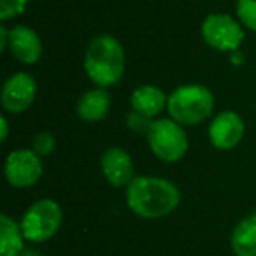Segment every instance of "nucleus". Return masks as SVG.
<instances>
[{"label":"nucleus","instance_id":"1","mask_svg":"<svg viewBox=\"0 0 256 256\" xmlns=\"http://www.w3.org/2000/svg\"><path fill=\"white\" fill-rule=\"evenodd\" d=\"M181 193L172 181L153 176H140L126 186V206L144 220L165 218L178 209Z\"/></svg>","mask_w":256,"mask_h":256},{"label":"nucleus","instance_id":"2","mask_svg":"<svg viewBox=\"0 0 256 256\" xmlns=\"http://www.w3.org/2000/svg\"><path fill=\"white\" fill-rule=\"evenodd\" d=\"M123 44L112 36H96L84 51V70L98 88H110L121 81L124 74Z\"/></svg>","mask_w":256,"mask_h":256},{"label":"nucleus","instance_id":"3","mask_svg":"<svg viewBox=\"0 0 256 256\" xmlns=\"http://www.w3.org/2000/svg\"><path fill=\"white\" fill-rule=\"evenodd\" d=\"M167 110L182 126H195L209 120L214 110V95L204 84H182L168 95Z\"/></svg>","mask_w":256,"mask_h":256},{"label":"nucleus","instance_id":"4","mask_svg":"<svg viewBox=\"0 0 256 256\" xmlns=\"http://www.w3.org/2000/svg\"><path fill=\"white\" fill-rule=\"evenodd\" d=\"M146 137L153 154L165 164H176L182 160L190 146L182 124H179L172 118L153 120Z\"/></svg>","mask_w":256,"mask_h":256},{"label":"nucleus","instance_id":"5","mask_svg":"<svg viewBox=\"0 0 256 256\" xmlns=\"http://www.w3.org/2000/svg\"><path fill=\"white\" fill-rule=\"evenodd\" d=\"M62 207L54 200L42 198L34 202L22 218V232L30 242H46L62 226Z\"/></svg>","mask_w":256,"mask_h":256},{"label":"nucleus","instance_id":"6","mask_svg":"<svg viewBox=\"0 0 256 256\" xmlns=\"http://www.w3.org/2000/svg\"><path fill=\"white\" fill-rule=\"evenodd\" d=\"M202 37L212 50L220 53H234L244 40V30L234 16L212 12L202 22Z\"/></svg>","mask_w":256,"mask_h":256},{"label":"nucleus","instance_id":"7","mask_svg":"<svg viewBox=\"0 0 256 256\" xmlns=\"http://www.w3.org/2000/svg\"><path fill=\"white\" fill-rule=\"evenodd\" d=\"M42 160L34 150L11 151L6 158V179L14 188H30L42 178Z\"/></svg>","mask_w":256,"mask_h":256},{"label":"nucleus","instance_id":"8","mask_svg":"<svg viewBox=\"0 0 256 256\" xmlns=\"http://www.w3.org/2000/svg\"><path fill=\"white\" fill-rule=\"evenodd\" d=\"M37 95V82L28 72H16L9 76L2 88V107L8 112H25Z\"/></svg>","mask_w":256,"mask_h":256},{"label":"nucleus","instance_id":"9","mask_svg":"<svg viewBox=\"0 0 256 256\" xmlns=\"http://www.w3.org/2000/svg\"><path fill=\"white\" fill-rule=\"evenodd\" d=\"M244 121L235 110H223L210 121L209 139L216 150L228 151L238 146L244 137Z\"/></svg>","mask_w":256,"mask_h":256},{"label":"nucleus","instance_id":"10","mask_svg":"<svg viewBox=\"0 0 256 256\" xmlns=\"http://www.w3.org/2000/svg\"><path fill=\"white\" fill-rule=\"evenodd\" d=\"M100 168L106 181L114 188H126L134 181L132 156L123 148H109L100 158Z\"/></svg>","mask_w":256,"mask_h":256},{"label":"nucleus","instance_id":"11","mask_svg":"<svg viewBox=\"0 0 256 256\" xmlns=\"http://www.w3.org/2000/svg\"><path fill=\"white\" fill-rule=\"evenodd\" d=\"M8 50L18 62L25 65H34L42 54V40L36 30L25 25H16L9 30Z\"/></svg>","mask_w":256,"mask_h":256},{"label":"nucleus","instance_id":"12","mask_svg":"<svg viewBox=\"0 0 256 256\" xmlns=\"http://www.w3.org/2000/svg\"><path fill=\"white\" fill-rule=\"evenodd\" d=\"M167 102L168 96L165 95L164 90L153 84L139 86V88L134 90L132 96H130V106H132L134 112L142 114V116L150 118V120H153L158 114L164 112L167 109Z\"/></svg>","mask_w":256,"mask_h":256},{"label":"nucleus","instance_id":"13","mask_svg":"<svg viewBox=\"0 0 256 256\" xmlns=\"http://www.w3.org/2000/svg\"><path fill=\"white\" fill-rule=\"evenodd\" d=\"M110 95L107 88H93L86 92L78 102V116L86 123L102 121L109 114Z\"/></svg>","mask_w":256,"mask_h":256},{"label":"nucleus","instance_id":"14","mask_svg":"<svg viewBox=\"0 0 256 256\" xmlns=\"http://www.w3.org/2000/svg\"><path fill=\"white\" fill-rule=\"evenodd\" d=\"M230 244L235 256H256V214L244 218L234 228Z\"/></svg>","mask_w":256,"mask_h":256},{"label":"nucleus","instance_id":"15","mask_svg":"<svg viewBox=\"0 0 256 256\" xmlns=\"http://www.w3.org/2000/svg\"><path fill=\"white\" fill-rule=\"evenodd\" d=\"M25 235L22 224L16 223L8 214L0 216V256H18L25 251Z\"/></svg>","mask_w":256,"mask_h":256},{"label":"nucleus","instance_id":"16","mask_svg":"<svg viewBox=\"0 0 256 256\" xmlns=\"http://www.w3.org/2000/svg\"><path fill=\"white\" fill-rule=\"evenodd\" d=\"M238 22L249 30L256 32V0H237L235 6Z\"/></svg>","mask_w":256,"mask_h":256},{"label":"nucleus","instance_id":"17","mask_svg":"<svg viewBox=\"0 0 256 256\" xmlns=\"http://www.w3.org/2000/svg\"><path fill=\"white\" fill-rule=\"evenodd\" d=\"M28 6V0H0V20L8 22L23 14Z\"/></svg>","mask_w":256,"mask_h":256},{"label":"nucleus","instance_id":"18","mask_svg":"<svg viewBox=\"0 0 256 256\" xmlns=\"http://www.w3.org/2000/svg\"><path fill=\"white\" fill-rule=\"evenodd\" d=\"M54 148H56V140L48 132L37 134L36 139H34V151H36L39 156H48V154H51L54 151Z\"/></svg>","mask_w":256,"mask_h":256},{"label":"nucleus","instance_id":"19","mask_svg":"<svg viewBox=\"0 0 256 256\" xmlns=\"http://www.w3.org/2000/svg\"><path fill=\"white\" fill-rule=\"evenodd\" d=\"M151 123H153V120H150V118L142 116V114H137V112H132V116L128 118V124H130V128H132L134 132L146 134V136H148V130H150Z\"/></svg>","mask_w":256,"mask_h":256},{"label":"nucleus","instance_id":"20","mask_svg":"<svg viewBox=\"0 0 256 256\" xmlns=\"http://www.w3.org/2000/svg\"><path fill=\"white\" fill-rule=\"evenodd\" d=\"M9 44V30L6 26H0V51L8 50Z\"/></svg>","mask_w":256,"mask_h":256},{"label":"nucleus","instance_id":"21","mask_svg":"<svg viewBox=\"0 0 256 256\" xmlns=\"http://www.w3.org/2000/svg\"><path fill=\"white\" fill-rule=\"evenodd\" d=\"M0 123H2V128H0V130H2V134H0V140H2V142H6V139H8V134H9L8 118L2 116V118H0Z\"/></svg>","mask_w":256,"mask_h":256},{"label":"nucleus","instance_id":"22","mask_svg":"<svg viewBox=\"0 0 256 256\" xmlns=\"http://www.w3.org/2000/svg\"><path fill=\"white\" fill-rule=\"evenodd\" d=\"M18 256H40L37 251H34V249H25V251H22Z\"/></svg>","mask_w":256,"mask_h":256}]
</instances>
